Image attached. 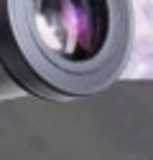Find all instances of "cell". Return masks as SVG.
Masks as SVG:
<instances>
[{
	"instance_id": "6da1fadb",
	"label": "cell",
	"mask_w": 153,
	"mask_h": 160,
	"mask_svg": "<svg viewBox=\"0 0 153 160\" xmlns=\"http://www.w3.org/2000/svg\"><path fill=\"white\" fill-rule=\"evenodd\" d=\"M130 0H0V56L36 94L82 97L120 74Z\"/></svg>"
}]
</instances>
